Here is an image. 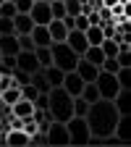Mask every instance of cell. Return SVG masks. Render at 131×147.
Returning a JSON list of instances; mask_svg holds the SVG:
<instances>
[{
    "label": "cell",
    "instance_id": "30bf717a",
    "mask_svg": "<svg viewBox=\"0 0 131 147\" xmlns=\"http://www.w3.org/2000/svg\"><path fill=\"white\" fill-rule=\"evenodd\" d=\"M66 45L73 50V53H84L87 47H89V42H87V37H84V32H79V29H71L68 34H66Z\"/></svg>",
    "mask_w": 131,
    "mask_h": 147
},
{
    "label": "cell",
    "instance_id": "e0dca14e",
    "mask_svg": "<svg viewBox=\"0 0 131 147\" xmlns=\"http://www.w3.org/2000/svg\"><path fill=\"white\" fill-rule=\"evenodd\" d=\"M32 26H34V21H32L29 13H16L13 16V29H16V34H29Z\"/></svg>",
    "mask_w": 131,
    "mask_h": 147
},
{
    "label": "cell",
    "instance_id": "8d00e7d4",
    "mask_svg": "<svg viewBox=\"0 0 131 147\" xmlns=\"http://www.w3.org/2000/svg\"><path fill=\"white\" fill-rule=\"evenodd\" d=\"M118 3H121V0H102L105 8H113V5H118Z\"/></svg>",
    "mask_w": 131,
    "mask_h": 147
},
{
    "label": "cell",
    "instance_id": "ffe728a7",
    "mask_svg": "<svg viewBox=\"0 0 131 147\" xmlns=\"http://www.w3.org/2000/svg\"><path fill=\"white\" fill-rule=\"evenodd\" d=\"M16 100H21V87H8V89H3V92H0V102H3V105H13Z\"/></svg>",
    "mask_w": 131,
    "mask_h": 147
},
{
    "label": "cell",
    "instance_id": "74e56055",
    "mask_svg": "<svg viewBox=\"0 0 131 147\" xmlns=\"http://www.w3.org/2000/svg\"><path fill=\"white\" fill-rule=\"evenodd\" d=\"M47 3H52V0H47Z\"/></svg>",
    "mask_w": 131,
    "mask_h": 147
},
{
    "label": "cell",
    "instance_id": "4dcf8cb0",
    "mask_svg": "<svg viewBox=\"0 0 131 147\" xmlns=\"http://www.w3.org/2000/svg\"><path fill=\"white\" fill-rule=\"evenodd\" d=\"M37 95H40V92H37V87H34L32 82L21 87V97H24V100H32V102H34V97H37Z\"/></svg>",
    "mask_w": 131,
    "mask_h": 147
},
{
    "label": "cell",
    "instance_id": "9a60e30c",
    "mask_svg": "<svg viewBox=\"0 0 131 147\" xmlns=\"http://www.w3.org/2000/svg\"><path fill=\"white\" fill-rule=\"evenodd\" d=\"M47 32H50V40H52V42H66V34H68V29L63 26V21H60V18H50Z\"/></svg>",
    "mask_w": 131,
    "mask_h": 147
},
{
    "label": "cell",
    "instance_id": "3957f363",
    "mask_svg": "<svg viewBox=\"0 0 131 147\" xmlns=\"http://www.w3.org/2000/svg\"><path fill=\"white\" fill-rule=\"evenodd\" d=\"M50 53H52V66H58L60 71H73L76 63H79V58H81V55L73 53L66 42H52Z\"/></svg>",
    "mask_w": 131,
    "mask_h": 147
},
{
    "label": "cell",
    "instance_id": "277c9868",
    "mask_svg": "<svg viewBox=\"0 0 131 147\" xmlns=\"http://www.w3.org/2000/svg\"><path fill=\"white\" fill-rule=\"evenodd\" d=\"M66 129H68V144H92V131L87 126V118L84 116H71L66 121Z\"/></svg>",
    "mask_w": 131,
    "mask_h": 147
},
{
    "label": "cell",
    "instance_id": "52a82bcc",
    "mask_svg": "<svg viewBox=\"0 0 131 147\" xmlns=\"http://www.w3.org/2000/svg\"><path fill=\"white\" fill-rule=\"evenodd\" d=\"M29 16H32V21H34V24H50V18H52L50 3H47V0H32Z\"/></svg>",
    "mask_w": 131,
    "mask_h": 147
},
{
    "label": "cell",
    "instance_id": "836d02e7",
    "mask_svg": "<svg viewBox=\"0 0 131 147\" xmlns=\"http://www.w3.org/2000/svg\"><path fill=\"white\" fill-rule=\"evenodd\" d=\"M0 34H16L13 18H3V16H0Z\"/></svg>",
    "mask_w": 131,
    "mask_h": 147
},
{
    "label": "cell",
    "instance_id": "ba28073f",
    "mask_svg": "<svg viewBox=\"0 0 131 147\" xmlns=\"http://www.w3.org/2000/svg\"><path fill=\"white\" fill-rule=\"evenodd\" d=\"M16 68H24V71H29V74H34L37 68H40L34 50H18V53H16Z\"/></svg>",
    "mask_w": 131,
    "mask_h": 147
},
{
    "label": "cell",
    "instance_id": "7a4b0ae2",
    "mask_svg": "<svg viewBox=\"0 0 131 147\" xmlns=\"http://www.w3.org/2000/svg\"><path fill=\"white\" fill-rule=\"evenodd\" d=\"M47 118L50 121H68L73 116V97L68 95V92L63 87H50L47 92Z\"/></svg>",
    "mask_w": 131,
    "mask_h": 147
},
{
    "label": "cell",
    "instance_id": "f546056e",
    "mask_svg": "<svg viewBox=\"0 0 131 147\" xmlns=\"http://www.w3.org/2000/svg\"><path fill=\"white\" fill-rule=\"evenodd\" d=\"M63 5H66L68 16H79L81 13V3H79V0H63Z\"/></svg>",
    "mask_w": 131,
    "mask_h": 147
},
{
    "label": "cell",
    "instance_id": "cb8c5ba5",
    "mask_svg": "<svg viewBox=\"0 0 131 147\" xmlns=\"http://www.w3.org/2000/svg\"><path fill=\"white\" fill-rule=\"evenodd\" d=\"M79 95H81L87 102H95V100H100V92H97L95 82H84V87H81V92H79Z\"/></svg>",
    "mask_w": 131,
    "mask_h": 147
},
{
    "label": "cell",
    "instance_id": "d590c367",
    "mask_svg": "<svg viewBox=\"0 0 131 147\" xmlns=\"http://www.w3.org/2000/svg\"><path fill=\"white\" fill-rule=\"evenodd\" d=\"M13 5H16V11H18V13H29L32 0H13Z\"/></svg>",
    "mask_w": 131,
    "mask_h": 147
},
{
    "label": "cell",
    "instance_id": "4316f807",
    "mask_svg": "<svg viewBox=\"0 0 131 147\" xmlns=\"http://www.w3.org/2000/svg\"><path fill=\"white\" fill-rule=\"evenodd\" d=\"M102 53H105V58H116V53H118V42L116 40H110V37H105V40L100 42Z\"/></svg>",
    "mask_w": 131,
    "mask_h": 147
},
{
    "label": "cell",
    "instance_id": "6da1fadb",
    "mask_svg": "<svg viewBox=\"0 0 131 147\" xmlns=\"http://www.w3.org/2000/svg\"><path fill=\"white\" fill-rule=\"evenodd\" d=\"M118 110L113 105V100H95V102H89L87 108V126H89V131H92V142H102V139H110L113 137V129H116V121H118Z\"/></svg>",
    "mask_w": 131,
    "mask_h": 147
},
{
    "label": "cell",
    "instance_id": "2e32d148",
    "mask_svg": "<svg viewBox=\"0 0 131 147\" xmlns=\"http://www.w3.org/2000/svg\"><path fill=\"white\" fill-rule=\"evenodd\" d=\"M18 50V37L16 34H0V53L3 55H16Z\"/></svg>",
    "mask_w": 131,
    "mask_h": 147
},
{
    "label": "cell",
    "instance_id": "d6a6232c",
    "mask_svg": "<svg viewBox=\"0 0 131 147\" xmlns=\"http://www.w3.org/2000/svg\"><path fill=\"white\" fill-rule=\"evenodd\" d=\"M100 68H102V71H107V74H116L121 66H118V61H116V58H105V61L100 63Z\"/></svg>",
    "mask_w": 131,
    "mask_h": 147
},
{
    "label": "cell",
    "instance_id": "d6986e66",
    "mask_svg": "<svg viewBox=\"0 0 131 147\" xmlns=\"http://www.w3.org/2000/svg\"><path fill=\"white\" fill-rule=\"evenodd\" d=\"M45 71V76H47V82H50V87H60V82H63V76H66V71H60L58 66H45L42 68Z\"/></svg>",
    "mask_w": 131,
    "mask_h": 147
},
{
    "label": "cell",
    "instance_id": "4fadbf2b",
    "mask_svg": "<svg viewBox=\"0 0 131 147\" xmlns=\"http://www.w3.org/2000/svg\"><path fill=\"white\" fill-rule=\"evenodd\" d=\"M79 74V76L84 79V82H95V76H97V71H100V66H95V63H89V61H84V58H79V63H76V68H73Z\"/></svg>",
    "mask_w": 131,
    "mask_h": 147
},
{
    "label": "cell",
    "instance_id": "83f0119b",
    "mask_svg": "<svg viewBox=\"0 0 131 147\" xmlns=\"http://www.w3.org/2000/svg\"><path fill=\"white\" fill-rule=\"evenodd\" d=\"M87 108H89V102H87L81 95L73 97V116H87Z\"/></svg>",
    "mask_w": 131,
    "mask_h": 147
},
{
    "label": "cell",
    "instance_id": "5bb4252c",
    "mask_svg": "<svg viewBox=\"0 0 131 147\" xmlns=\"http://www.w3.org/2000/svg\"><path fill=\"white\" fill-rule=\"evenodd\" d=\"M5 144H11V147H26L29 144V134L24 131V129H8Z\"/></svg>",
    "mask_w": 131,
    "mask_h": 147
},
{
    "label": "cell",
    "instance_id": "8992f818",
    "mask_svg": "<svg viewBox=\"0 0 131 147\" xmlns=\"http://www.w3.org/2000/svg\"><path fill=\"white\" fill-rule=\"evenodd\" d=\"M45 134H47V144H52V147H66L68 144V129H66L63 121H50Z\"/></svg>",
    "mask_w": 131,
    "mask_h": 147
},
{
    "label": "cell",
    "instance_id": "44dd1931",
    "mask_svg": "<svg viewBox=\"0 0 131 147\" xmlns=\"http://www.w3.org/2000/svg\"><path fill=\"white\" fill-rule=\"evenodd\" d=\"M32 84L37 87V92H50V82H47V76H45L42 68H37V71L32 74Z\"/></svg>",
    "mask_w": 131,
    "mask_h": 147
},
{
    "label": "cell",
    "instance_id": "9c48e42d",
    "mask_svg": "<svg viewBox=\"0 0 131 147\" xmlns=\"http://www.w3.org/2000/svg\"><path fill=\"white\" fill-rule=\"evenodd\" d=\"M60 87L68 92L71 97H76L79 92H81V87H84V79L79 76L76 71H66V76H63V82H60Z\"/></svg>",
    "mask_w": 131,
    "mask_h": 147
},
{
    "label": "cell",
    "instance_id": "ac0fdd59",
    "mask_svg": "<svg viewBox=\"0 0 131 147\" xmlns=\"http://www.w3.org/2000/svg\"><path fill=\"white\" fill-rule=\"evenodd\" d=\"M11 113H13V116H18V118H26V116H32V113H34V102L21 97V100H16V102L11 105Z\"/></svg>",
    "mask_w": 131,
    "mask_h": 147
},
{
    "label": "cell",
    "instance_id": "484cf974",
    "mask_svg": "<svg viewBox=\"0 0 131 147\" xmlns=\"http://www.w3.org/2000/svg\"><path fill=\"white\" fill-rule=\"evenodd\" d=\"M11 79H13V84H16V87H24V84H29V82H32V74H29V71H24V68H13V71H11Z\"/></svg>",
    "mask_w": 131,
    "mask_h": 147
},
{
    "label": "cell",
    "instance_id": "f35d334b",
    "mask_svg": "<svg viewBox=\"0 0 131 147\" xmlns=\"http://www.w3.org/2000/svg\"><path fill=\"white\" fill-rule=\"evenodd\" d=\"M60 3H63V0H60Z\"/></svg>",
    "mask_w": 131,
    "mask_h": 147
},
{
    "label": "cell",
    "instance_id": "7c38bea8",
    "mask_svg": "<svg viewBox=\"0 0 131 147\" xmlns=\"http://www.w3.org/2000/svg\"><path fill=\"white\" fill-rule=\"evenodd\" d=\"M29 37H32L34 47L52 45V40H50V32H47V24H34V26H32V32H29Z\"/></svg>",
    "mask_w": 131,
    "mask_h": 147
},
{
    "label": "cell",
    "instance_id": "f1b7e54d",
    "mask_svg": "<svg viewBox=\"0 0 131 147\" xmlns=\"http://www.w3.org/2000/svg\"><path fill=\"white\" fill-rule=\"evenodd\" d=\"M18 11H16V5H13V0H3V3H0V16L3 18H13Z\"/></svg>",
    "mask_w": 131,
    "mask_h": 147
},
{
    "label": "cell",
    "instance_id": "e575fe53",
    "mask_svg": "<svg viewBox=\"0 0 131 147\" xmlns=\"http://www.w3.org/2000/svg\"><path fill=\"white\" fill-rule=\"evenodd\" d=\"M16 37H18V47L21 50H34V42H32L29 34H16Z\"/></svg>",
    "mask_w": 131,
    "mask_h": 147
},
{
    "label": "cell",
    "instance_id": "603a6c76",
    "mask_svg": "<svg viewBox=\"0 0 131 147\" xmlns=\"http://www.w3.org/2000/svg\"><path fill=\"white\" fill-rule=\"evenodd\" d=\"M116 82L121 84V89H131V66H121L116 71Z\"/></svg>",
    "mask_w": 131,
    "mask_h": 147
},
{
    "label": "cell",
    "instance_id": "8fae6325",
    "mask_svg": "<svg viewBox=\"0 0 131 147\" xmlns=\"http://www.w3.org/2000/svg\"><path fill=\"white\" fill-rule=\"evenodd\" d=\"M113 105L121 116H131V89H118L113 97Z\"/></svg>",
    "mask_w": 131,
    "mask_h": 147
},
{
    "label": "cell",
    "instance_id": "d4e9b609",
    "mask_svg": "<svg viewBox=\"0 0 131 147\" xmlns=\"http://www.w3.org/2000/svg\"><path fill=\"white\" fill-rule=\"evenodd\" d=\"M84 37H87L89 45H100V42L105 40V34H102L100 26H87V29H84Z\"/></svg>",
    "mask_w": 131,
    "mask_h": 147
},
{
    "label": "cell",
    "instance_id": "7402d4cb",
    "mask_svg": "<svg viewBox=\"0 0 131 147\" xmlns=\"http://www.w3.org/2000/svg\"><path fill=\"white\" fill-rule=\"evenodd\" d=\"M34 55H37V63H40V68H45V66H50V63H52V53H50V45L34 47Z\"/></svg>",
    "mask_w": 131,
    "mask_h": 147
},
{
    "label": "cell",
    "instance_id": "1f68e13d",
    "mask_svg": "<svg viewBox=\"0 0 131 147\" xmlns=\"http://www.w3.org/2000/svg\"><path fill=\"white\" fill-rule=\"evenodd\" d=\"M50 11H52V18H63L66 16V5L60 3V0H52V3H50Z\"/></svg>",
    "mask_w": 131,
    "mask_h": 147
},
{
    "label": "cell",
    "instance_id": "5b68a950",
    "mask_svg": "<svg viewBox=\"0 0 131 147\" xmlns=\"http://www.w3.org/2000/svg\"><path fill=\"white\" fill-rule=\"evenodd\" d=\"M95 87H97V92H100V97H105V100H113L116 97V92L121 89V84L116 82V74H107V71H97V76H95Z\"/></svg>",
    "mask_w": 131,
    "mask_h": 147
}]
</instances>
